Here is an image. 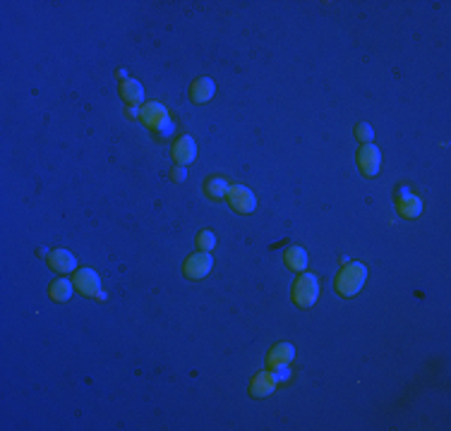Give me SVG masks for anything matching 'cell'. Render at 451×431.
<instances>
[{"label":"cell","mask_w":451,"mask_h":431,"mask_svg":"<svg viewBox=\"0 0 451 431\" xmlns=\"http://www.w3.org/2000/svg\"><path fill=\"white\" fill-rule=\"evenodd\" d=\"M139 120H142V122L161 139H166L173 134L171 113H168L166 105L158 103V101H149V103H144L142 110H139Z\"/></svg>","instance_id":"cell-1"},{"label":"cell","mask_w":451,"mask_h":431,"mask_svg":"<svg viewBox=\"0 0 451 431\" xmlns=\"http://www.w3.org/2000/svg\"><path fill=\"white\" fill-rule=\"evenodd\" d=\"M365 280H367V268H365L363 263H358V261L345 263V266L339 271V276H336L334 287L341 297H353L360 292V287L365 285Z\"/></svg>","instance_id":"cell-2"},{"label":"cell","mask_w":451,"mask_h":431,"mask_svg":"<svg viewBox=\"0 0 451 431\" xmlns=\"http://www.w3.org/2000/svg\"><path fill=\"white\" fill-rule=\"evenodd\" d=\"M72 287H75V283H70L67 278H56L48 287V295L53 302H67L72 297Z\"/></svg>","instance_id":"cell-17"},{"label":"cell","mask_w":451,"mask_h":431,"mask_svg":"<svg viewBox=\"0 0 451 431\" xmlns=\"http://www.w3.org/2000/svg\"><path fill=\"white\" fill-rule=\"evenodd\" d=\"M396 211L408 220H415L422 213V201L417 194H413L406 185L396 190Z\"/></svg>","instance_id":"cell-7"},{"label":"cell","mask_w":451,"mask_h":431,"mask_svg":"<svg viewBox=\"0 0 451 431\" xmlns=\"http://www.w3.org/2000/svg\"><path fill=\"white\" fill-rule=\"evenodd\" d=\"M171 177H173V182H182L187 177V168H182V166H178L175 170L171 172Z\"/></svg>","instance_id":"cell-20"},{"label":"cell","mask_w":451,"mask_h":431,"mask_svg":"<svg viewBox=\"0 0 451 431\" xmlns=\"http://www.w3.org/2000/svg\"><path fill=\"white\" fill-rule=\"evenodd\" d=\"M355 163H358V170L365 177H374L382 168V151L374 144H363L355 153Z\"/></svg>","instance_id":"cell-4"},{"label":"cell","mask_w":451,"mask_h":431,"mask_svg":"<svg viewBox=\"0 0 451 431\" xmlns=\"http://www.w3.org/2000/svg\"><path fill=\"white\" fill-rule=\"evenodd\" d=\"M355 137H358V142H363V144H372L374 132L367 122H360V125H355Z\"/></svg>","instance_id":"cell-19"},{"label":"cell","mask_w":451,"mask_h":431,"mask_svg":"<svg viewBox=\"0 0 451 431\" xmlns=\"http://www.w3.org/2000/svg\"><path fill=\"white\" fill-rule=\"evenodd\" d=\"M72 283H75V290L80 292V295H84V297H96V292L101 290L99 273L91 271V268H80V271H75Z\"/></svg>","instance_id":"cell-8"},{"label":"cell","mask_w":451,"mask_h":431,"mask_svg":"<svg viewBox=\"0 0 451 431\" xmlns=\"http://www.w3.org/2000/svg\"><path fill=\"white\" fill-rule=\"evenodd\" d=\"M273 391H276V374L269 371V369L259 371L257 376L249 381V395L252 397H267V395H271Z\"/></svg>","instance_id":"cell-9"},{"label":"cell","mask_w":451,"mask_h":431,"mask_svg":"<svg viewBox=\"0 0 451 431\" xmlns=\"http://www.w3.org/2000/svg\"><path fill=\"white\" fill-rule=\"evenodd\" d=\"M48 266L56 273H72L77 268V259L67 249H53L48 252Z\"/></svg>","instance_id":"cell-11"},{"label":"cell","mask_w":451,"mask_h":431,"mask_svg":"<svg viewBox=\"0 0 451 431\" xmlns=\"http://www.w3.org/2000/svg\"><path fill=\"white\" fill-rule=\"evenodd\" d=\"M293 357H295V348H293L291 343H276L271 350H269L267 364H269V369H278V367L291 364Z\"/></svg>","instance_id":"cell-12"},{"label":"cell","mask_w":451,"mask_h":431,"mask_svg":"<svg viewBox=\"0 0 451 431\" xmlns=\"http://www.w3.org/2000/svg\"><path fill=\"white\" fill-rule=\"evenodd\" d=\"M226 199H228L230 209L238 211V213H252V211L257 209V196H254V192L247 190L245 185H230Z\"/></svg>","instance_id":"cell-6"},{"label":"cell","mask_w":451,"mask_h":431,"mask_svg":"<svg viewBox=\"0 0 451 431\" xmlns=\"http://www.w3.org/2000/svg\"><path fill=\"white\" fill-rule=\"evenodd\" d=\"M195 158H197V144L190 134H187V137H180L173 144V161H175L178 166L187 168Z\"/></svg>","instance_id":"cell-10"},{"label":"cell","mask_w":451,"mask_h":431,"mask_svg":"<svg viewBox=\"0 0 451 431\" xmlns=\"http://www.w3.org/2000/svg\"><path fill=\"white\" fill-rule=\"evenodd\" d=\"M197 247L202 249V252H211V249L216 247V237L211 230H202L199 235H197Z\"/></svg>","instance_id":"cell-18"},{"label":"cell","mask_w":451,"mask_h":431,"mask_svg":"<svg viewBox=\"0 0 451 431\" xmlns=\"http://www.w3.org/2000/svg\"><path fill=\"white\" fill-rule=\"evenodd\" d=\"M211 266H214V257H211V252H197L192 254V257H187V261L182 263V273H185V278H190V280H202V278H206L211 273Z\"/></svg>","instance_id":"cell-5"},{"label":"cell","mask_w":451,"mask_h":431,"mask_svg":"<svg viewBox=\"0 0 451 431\" xmlns=\"http://www.w3.org/2000/svg\"><path fill=\"white\" fill-rule=\"evenodd\" d=\"M202 190H204V194L209 196L211 201H221V199H226V194H228V182H226L223 177L214 175L202 185Z\"/></svg>","instance_id":"cell-15"},{"label":"cell","mask_w":451,"mask_h":431,"mask_svg":"<svg viewBox=\"0 0 451 431\" xmlns=\"http://www.w3.org/2000/svg\"><path fill=\"white\" fill-rule=\"evenodd\" d=\"M214 91H216V84H214V79H209V77H199V79H195L192 81V86H190L192 101L199 103V105L206 103V101H211Z\"/></svg>","instance_id":"cell-13"},{"label":"cell","mask_w":451,"mask_h":431,"mask_svg":"<svg viewBox=\"0 0 451 431\" xmlns=\"http://www.w3.org/2000/svg\"><path fill=\"white\" fill-rule=\"evenodd\" d=\"M120 96H123V101L127 105H139L144 101V89L137 79L127 77V79L120 81Z\"/></svg>","instance_id":"cell-14"},{"label":"cell","mask_w":451,"mask_h":431,"mask_svg":"<svg viewBox=\"0 0 451 431\" xmlns=\"http://www.w3.org/2000/svg\"><path fill=\"white\" fill-rule=\"evenodd\" d=\"M283 261H286L288 268L302 273L307 268V252L302 247H288L286 254H283Z\"/></svg>","instance_id":"cell-16"},{"label":"cell","mask_w":451,"mask_h":431,"mask_svg":"<svg viewBox=\"0 0 451 431\" xmlns=\"http://www.w3.org/2000/svg\"><path fill=\"white\" fill-rule=\"evenodd\" d=\"M317 297H319V278L315 273L302 271L293 283V302L302 309H310L317 302Z\"/></svg>","instance_id":"cell-3"}]
</instances>
